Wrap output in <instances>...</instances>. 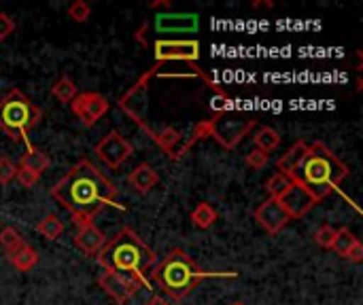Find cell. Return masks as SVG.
<instances>
[{"label":"cell","mask_w":363,"mask_h":305,"mask_svg":"<svg viewBox=\"0 0 363 305\" xmlns=\"http://www.w3.org/2000/svg\"><path fill=\"white\" fill-rule=\"evenodd\" d=\"M51 197L70 212L77 227L94 223L104 208L125 210L121 204H117L115 183L108 180L89 159L74 163L64 178L51 187Z\"/></svg>","instance_id":"cell-1"},{"label":"cell","mask_w":363,"mask_h":305,"mask_svg":"<svg viewBox=\"0 0 363 305\" xmlns=\"http://www.w3.org/2000/svg\"><path fill=\"white\" fill-rule=\"evenodd\" d=\"M96 259L104 272L132 276L140 282L143 289H153L147 280V272H151L157 263V255L138 238L132 227H123L113 240H108L96 255Z\"/></svg>","instance_id":"cell-2"},{"label":"cell","mask_w":363,"mask_h":305,"mask_svg":"<svg viewBox=\"0 0 363 305\" xmlns=\"http://www.w3.org/2000/svg\"><path fill=\"white\" fill-rule=\"evenodd\" d=\"M351 174L349 166H345L323 142L308 144L304 159L300 161L294 183H300L317 202L330 197L340 189L342 180Z\"/></svg>","instance_id":"cell-3"},{"label":"cell","mask_w":363,"mask_h":305,"mask_svg":"<svg viewBox=\"0 0 363 305\" xmlns=\"http://www.w3.org/2000/svg\"><path fill=\"white\" fill-rule=\"evenodd\" d=\"M236 272H204L200 270L185 251L174 248L153 265L151 270V287L155 284L162 293H166L170 299L181 301L185 299L198 284L206 278H236Z\"/></svg>","instance_id":"cell-4"},{"label":"cell","mask_w":363,"mask_h":305,"mask_svg":"<svg viewBox=\"0 0 363 305\" xmlns=\"http://www.w3.org/2000/svg\"><path fill=\"white\" fill-rule=\"evenodd\" d=\"M43 119V110L19 89H11L0 100V130L15 142L23 140L28 146V134Z\"/></svg>","instance_id":"cell-5"},{"label":"cell","mask_w":363,"mask_h":305,"mask_svg":"<svg viewBox=\"0 0 363 305\" xmlns=\"http://www.w3.org/2000/svg\"><path fill=\"white\" fill-rule=\"evenodd\" d=\"M211 121V138H215L223 149H236L245 136L255 127L253 119L245 117H230V115H217Z\"/></svg>","instance_id":"cell-6"},{"label":"cell","mask_w":363,"mask_h":305,"mask_svg":"<svg viewBox=\"0 0 363 305\" xmlns=\"http://www.w3.org/2000/svg\"><path fill=\"white\" fill-rule=\"evenodd\" d=\"M155 72H157V66H153L149 72H145V74L136 81V85H134L130 91H125V93L121 96V100H119V108H121L130 119H134L151 138L155 136V132L143 121V110H145V102H147L149 81H151V76H155Z\"/></svg>","instance_id":"cell-7"},{"label":"cell","mask_w":363,"mask_h":305,"mask_svg":"<svg viewBox=\"0 0 363 305\" xmlns=\"http://www.w3.org/2000/svg\"><path fill=\"white\" fill-rule=\"evenodd\" d=\"M94 153L108 170H119L132 157L134 149L117 130H113L104 138H100V142L94 146Z\"/></svg>","instance_id":"cell-8"},{"label":"cell","mask_w":363,"mask_h":305,"mask_svg":"<svg viewBox=\"0 0 363 305\" xmlns=\"http://www.w3.org/2000/svg\"><path fill=\"white\" fill-rule=\"evenodd\" d=\"M153 55L157 62H187L194 64L200 59V42L189 38V40H168V38H157L153 42Z\"/></svg>","instance_id":"cell-9"},{"label":"cell","mask_w":363,"mask_h":305,"mask_svg":"<svg viewBox=\"0 0 363 305\" xmlns=\"http://www.w3.org/2000/svg\"><path fill=\"white\" fill-rule=\"evenodd\" d=\"M108 100L98 93V91H83V93H77V98L70 102V110L72 115L85 125V127H91L96 125L106 113H108Z\"/></svg>","instance_id":"cell-10"},{"label":"cell","mask_w":363,"mask_h":305,"mask_svg":"<svg viewBox=\"0 0 363 305\" xmlns=\"http://www.w3.org/2000/svg\"><path fill=\"white\" fill-rule=\"evenodd\" d=\"M98 284L108 295V299L115 301V305H125L143 289L140 282L134 280L132 276H123L115 272H102L98 278Z\"/></svg>","instance_id":"cell-11"},{"label":"cell","mask_w":363,"mask_h":305,"mask_svg":"<svg viewBox=\"0 0 363 305\" xmlns=\"http://www.w3.org/2000/svg\"><path fill=\"white\" fill-rule=\"evenodd\" d=\"M255 221H257V225H259L264 231H268V234L274 236V234L283 231L291 219H289V214L285 212V208L281 206L279 200L268 197L266 202H262V204L255 208Z\"/></svg>","instance_id":"cell-12"},{"label":"cell","mask_w":363,"mask_h":305,"mask_svg":"<svg viewBox=\"0 0 363 305\" xmlns=\"http://www.w3.org/2000/svg\"><path fill=\"white\" fill-rule=\"evenodd\" d=\"M281 202V206L285 208V212L289 214V219L294 221H298V219H302V217H306L319 202L300 185V183H294L289 189H287V193L279 200Z\"/></svg>","instance_id":"cell-13"},{"label":"cell","mask_w":363,"mask_h":305,"mask_svg":"<svg viewBox=\"0 0 363 305\" xmlns=\"http://www.w3.org/2000/svg\"><path fill=\"white\" fill-rule=\"evenodd\" d=\"M74 244H77V248L83 251L87 257H96V255L102 251V246L106 244V238H104V234H102L94 223H87V225L77 227Z\"/></svg>","instance_id":"cell-14"},{"label":"cell","mask_w":363,"mask_h":305,"mask_svg":"<svg viewBox=\"0 0 363 305\" xmlns=\"http://www.w3.org/2000/svg\"><path fill=\"white\" fill-rule=\"evenodd\" d=\"M153 140L157 142V146H160L172 161H179V159L185 155V136H183L177 127H172V125H168V127H164L162 132H157V134L153 136Z\"/></svg>","instance_id":"cell-15"},{"label":"cell","mask_w":363,"mask_h":305,"mask_svg":"<svg viewBox=\"0 0 363 305\" xmlns=\"http://www.w3.org/2000/svg\"><path fill=\"white\" fill-rule=\"evenodd\" d=\"M155 28L162 34H172V32H194L198 30V15H157L155 17Z\"/></svg>","instance_id":"cell-16"},{"label":"cell","mask_w":363,"mask_h":305,"mask_svg":"<svg viewBox=\"0 0 363 305\" xmlns=\"http://www.w3.org/2000/svg\"><path fill=\"white\" fill-rule=\"evenodd\" d=\"M128 183H130V187H132L134 191H138V193H149V191L160 183V176H157V172L153 170V166H149V163H138V166L130 172Z\"/></svg>","instance_id":"cell-17"},{"label":"cell","mask_w":363,"mask_h":305,"mask_svg":"<svg viewBox=\"0 0 363 305\" xmlns=\"http://www.w3.org/2000/svg\"><path fill=\"white\" fill-rule=\"evenodd\" d=\"M306 151H308V142H304V140H298L296 144H291V146H289V151H287V153H283V157L277 161V170H279V174H285V176L294 178V174H296V170H298L300 161L304 159Z\"/></svg>","instance_id":"cell-18"},{"label":"cell","mask_w":363,"mask_h":305,"mask_svg":"<svg viewBox=\"0 0 363 305\" xmlns=\"http://www.w3.org/2000/svg\"><path fill=\"white\" fill-rule=\"evenodd\" d=\"M49 166H51L49 155L43 153L40 149H34L32 144H28V146H26V153L19 157V166H17V168H23V170H28V172H32L34 176L40 178V174H43L45 170H49Z\"/></svg>","instance_id":"cell-19"},{"label":"cell","mask_w":363,"mask_h":305,"mask_svg":"<svg viewBox=\"0 0 363 305\" xmlns=\"http://www.w3.org/2000/svg\"><path fill=\"white\" fill-rule=\"evenodd\" d=\"M9 261L17 272H30L38 263V253L30 244L23 242L21 246H17L15 251L9 253Z\"/></svg>","instance_id":"cell-20"},{"label":"cell","mask_w":363,"mask_h":305,"mask_svg":"<svg viewBox=\"0 0 363 305\" xmlns=\"http://www.w3.org/2000/svg\"><path fill=\"white\" fill-rule=\"evenodd\" d=\"M191 223L198 229H211L217 223V210L208 204V202H200L194 210H191Z\"/></svg>","instance_id":"cell-21"},{"label":"cell","mask_w":363,"mask_h":305,"mask_svg":"<svg viewBox=\"0 0 363 305\" xmlns=\"http://www.w3.org/2000/svg\"><path fill=\"white\" fill-rule=\"evenodd\" d=\"M36 231H38L45 240L53 242V240H57V238L64 234V223H62V219H60L57 214H47L45 219L38 221Z\"/></svg>","instance_id":"cell-22"},{"label":"cell","mask_w":363,"mask_h":305,"mask_svg":"<svg viewBox=\"0 0 363 305\" xmlns=\"http://www.w3.org/2000/svg\"><path fill=\"white\" fill-rule=\"evenodd\" d=\"M253 142H255V149H259L264 153H272L274 149H279L281 136H279L277 130H272V127L266 125V127H259L257 130V134L253 136Z\"/></svg>","instance_id":"cell-23"},{"label":"cell","mask_w":363,"mask_h":305,"mask_svg":"<svg viewBox=\"0 0 363 305\" xmlns=\"http://www.w3.org/2000/svg\"><path fill=\"white\" fill-rule=\"evenodd\" d=\"M77 85L68 79V76H60L53 85H51V96L57 98V102L70 104L77 98Z\"/></svg>","instance_id":"cell-24"},{"label":"cell","mask_w":363,"mask_h":305,"mask_svg":"<svg viewBox=\"0 0 363 305\" xmlns=\"http://www.w3.org/2000/svg\"><path fill=\"white\" fill-rule=\"evenodd\" d=\"M355 242H357V238L353 236V231H349L347 227H340V229H336V238H334L330 251H334L338 257L347 259V255H349V251L355 246Z\"/></svg>","instance_id":"cell-25"},{"label":"cell","mask_w":363,"mask_h":305,"mask_svg":"<svg viewBox=\"0 0 363 305\" xmlns=\"http://www.w3.org/2000/svg\"><path fill=\"white\" fill-rule=\"evenodd\" d=\"M294 185V180L289 178V176H285V174H272L268 180H266V191H268V195L272 197V200H281L285 193H287V189Z\"/></svg>","instance_id":"cell-26"},{"label":"cell","mask_w":363,"mask_h":305,"mask_svg":"<svg viewBox=\"0 0 363 305\" xmlns=\"http://www.w3.org/2000/svg\"><path fill=\"white\" fill-rule=\"evenodd\" d=\"M21 244H23V238H21V234L15 227H2L0 229V246L4 248L6 255L11 251H15L17 246H21Z\"/></svg>","instance_id":"cell-27"},{"label":"cell","mask_w":363,"mask_h":305,"mask_svg":"<svg viewBox=\"0 0 363 305\" xmlns=\"http://www.w3.org/2000/svg\"><path fill=\"white\" fill-rule=\"evenodd\" d=\"M206 138H211V121H200V123H196L194 130H191V134L185 138V153H187L191 146H196L200 140H206Z\"/></svg>","instance_id":"cell-28"},{"label":"cell","mask_w":363,"mask_h":305,"mask_svg":"<svg viewBox=\"0 0 363 305\" xmlns=\"http://www.w3.org/2000/svg\"><path fill=\"white\" fill-rule=\"evenodd\" d=\"M89 15H91V6H89L85 0H74V2L68 6V17H70L72 21H77V23L87 21Z\"/></svg>","instance_id":"cell-29"},{"label":"cell","mask_w":363,"mask_h":305,"mask_svg":"<svg viewBox=\"0 0 363 305\" xmlns=\"http://www.w3.org/2000/svg\"><path fill=\"white\" fill-rule=\"evenodd\" d=\"M268 161H270V153H264V151H259V149H253V151L247 153V157H245V163H247L251 170H262V168L268 166Z\"/></svg>","instance_id":"cell-30"},{"label":"cell","mask_w":363,"mask_h":305,"mask_svg":"<svg viewBox=\"0 0 363 305\" xmlns=\"http://www.w3.org/2000/svg\"><path fill=\"white\" fill-rule=\"evenodd\" d=\"M334 238H336V229H334L332 225H321V227L315 231V242H317L321 248H325V251L332 248Z\"/></svg>","instance_id":"cell-31"},{"label":"cell","mask_w":363,"mask_h":305,"mask_svg":"<svg viewBox=\"0 0 363 305\" xmlns=\"http://www.w3.org/2000/svg\"><path fill=\"white\" fill-rule=\"evenodd\" d=\"M17 174V163L11 157H0V185H9L15 180Z\"/></svg>","instance_id":"cell-32"},{"label":"cell","mask_w":363,"mask_h":305,"mask_svg":"<svg viewBox=\"0 0 363 305\" xmlns=\"http://www.w3.org/2000/svg\"><path fill=\"white\" fill-rule=\"evenodd\" d=\"M230 106V96L228 93H215L211 98V108L217 113V115H223Z\"/></svg>","instance_id":"cell-33"},{"label":"cell","mask_w":363,"mask_h":305,"mask_svg":"<svg viewBox=\"0 0 363 305\" xmlns=\"http://www.w3.org/2000/svg\"><path fill=\"white\" fill-rule=\"evenodd\" d=\"M15 178L19 180V185H21L23 189H30V187H34V185H36V180H38V176H34L32 172H28V170H23V168H17V174H15Z\"/></svg>","instance_id":"cell-34"},{"label":"cell","mask_w":363,"mask_h":305,"mask_svg":"<svg viewBox=\"0 0 363 305\" xmlns=\"http://www.w3.org/2000/svg\"><path fill=\"white\" fill-rule=\"evenodd\" d=\"M13 32H15V21L6 13H0V40L9 38Z\"/></svg>","instance_id":"cell-35"},{"label":"cell","mask_w":363,"mask_h":305,"mask_svg":"<svg viewBox=\"0 0 363 305\" xmlns=\"http://www.w3.org/2000/svg\"><path fill=\"white\" fill-rule=\"evenodd\" d=\"M347 259H349V261H353V263H362L363 261V244L359 242V240H357V242H355V246L349 251Z\"/></svg>","instance_id":"cell-36"},{"label":"cell","mask_w":363,"mask_h":305,"mask_svg":"<svg viewBox=\"0 0 363 305\" xmlns=\"http://www.w3.org/2000/svg\"><path fill=\"white\" fill-rule=\"evenodd\" d=\"M145 305H170V304H168L166 299H162V297H157V295H155V297H151V299H149Z\"/></svg>","instance_id":"cell-37"},{"label":"cell","mask_w":363,"mask_h":305,"mask_svg":"<svg viewBox=\"0 0 363 305\" xmlns=\"http://www.w3.org/2000/svg\"><path fill=\"white\" fill-rule=\"evenodd\" d=\"M151 6H153V8H168L170 2H168V0H162V2H153Z\"/></svg>","instance_id":"cell-38"},{"label":"cell","mask_w":363,"mask_h":305,"mask_svg":"<svg viewBox=\"0 0 363 305\" xmlns=\"http://www.w3.org/2000/svg\"><path fill=\"white\" fill-rule=\"evenodd\" d=\"M253 6H255V8H270V6H272V2H255Z\"/></svg>","instance_id":"cell-39"},{"label":"cell","mask_w":363,"mask_h":305,"mask_svg":"<svg viewBox=\"0 0 363 305\" xmlns=\"http://www.w3.org/2000/svg\"><path fill=\"white\" fill-rule=\"evenodd\" d=\"M234 305H245V304H234Z\"/></svg>","instance_id":"cell-40"}]
</instances>
